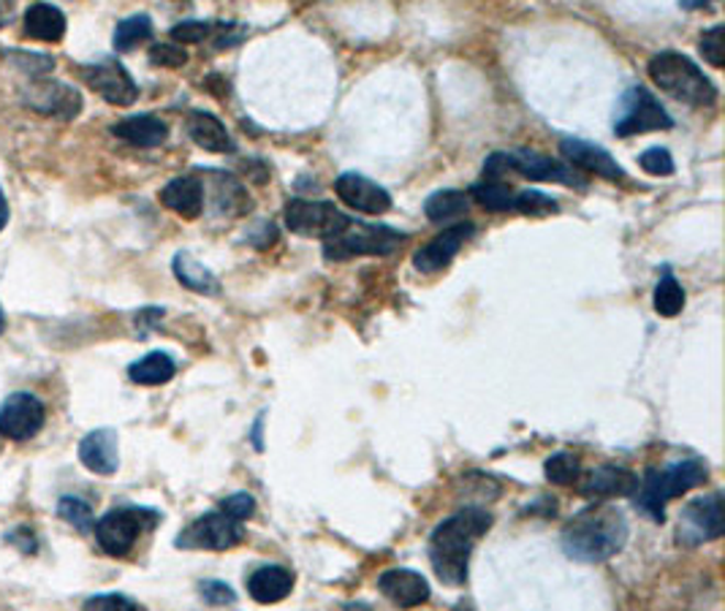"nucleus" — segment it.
<instances>
[{"instance_id":"nucleus-35","label":"nucleus","mask_w":725,"mask_h":611,"mask_svg":"<svg viewBox=\"0 0 725 611\" xmlns=\"http://www.w3.org/2000/svg\"><path fill=\"white\" fill-rule=\"evenodd\" d=\"M699 49L712 68H723L725 66V27L712 25L710 31L701 33Z\"/></svg>"},{"instance_id":"nucleus-12","label":"nucleus","mask_w":725,"mask_h":611,"mask_svg":"<svg viewBox=\"0 0 725 611\" xmlns=\"http://www.w3.org/2000/svg\"><path fill=\"white\" fill-rule=\"evenodd\" d=\"M79 74H83L87 88L96 90L112 107H131V103H136V82H133L129 68L120 60H114V57H103V60L92 63V66H83Z\"/></svg>"},{"instance_id":"nucleus-41","label":"nucleus","mask_w":725,"mask_h":611,"mask_svg":"<svg viewBox=\"0 0 725 611\" xmlns=\"http://www.w3.org/2000/svg\"><path fill=\"white\" fill-rule=\"evenodd\" d=\"M201 598H205L207 603H212V607H226V603H234L237 601V592L231 590L226 581H201Z\"/></svg>"},{"instance_id":"nucleus-17","label":"nucleus","mask_w":725,"mask_h":611,"mask_svg":"<svg viewBox=\"0 0 725 611\" xmlns=\"http://www.w3.org/2000/svg\"><path fill=\"white\" fill-rule=\"evenodd\" d=\"M378 590L399 609H414L429 601V581L408 568H392L378 579Z\"/></svg>"},{"instance_id":"nucleus-15","label":"nucleus","mask_w":725,"mask_h":611,"mask_svg":"<svg viewBox=\"0 0 725 611\" xmlns=\"http://www.w3.org/2000/svg\"><path fill=\"white\" fill-rule=\"evenodd\" d=\"M334 193L345 201L351 210L364 212V215H384L392 210V193L373 182L370 177L356 175V171H345L334 180Z\"/></svg>"},{"instance_id":"nucleus-21","label":"nucleus","mask_w":725,"mask_h":611,"mask_svg":"<svg viewBox=\"0 0 725 611\" xmlns=\"http://www.w3.org/2000/svg\"><path fill=\"white\" fill-rule=\"evenodd\" d=\"M639 489V476L625 468H614V465H603V468L593 470L587 481L579 487L584 498H628Z\"/></svg>"},{"instance_id":"nucleus-24","label":"nucleus","mask_w":725,"mask_h":611,"mask_svg":"<svg viewBox=\"0 0 725 611\" xmlns=\"http://www.w3.org/2000/svg\"><path fill=\"white\" fill-rule=\"evenodd\" d=\"M22 27H25V36L36 42L55 44L66 36V14L52 3H33L22 14Z\"/></svg>"},{"instance_id":"nucleus-45","label":"nucleus","mask_w":725,"mask_h":611,"mask_svg":"<svg viewBox=\"0 0 725 611\" xmlns=\"http://www.w3.org/2000/svg\"><path fill=\"white\" fill-rule=\"evenodd\" d=\"M6 330V315H3V310H0V334H3Z\"/></svg>"},{"instance_id":"nucleus-31","label":"nucleus","mask_w":725,"mask_h":611,"mask_svg":"<svg viewBox=\"0 0 725 611\" xmlns=\"http://www.w3.org/2000/svg\"><path fill=\"white\" fill-rule=\"evenodd\" d=\"M470 196L490 212H508L514 210V190L503 182H481L470 188Z\"/></svg>"},{"instance_id":"nucleus-43","label":"nucleus","mask_w":725,"mask_h":611,"mask_svg":"<svg viewBox=\"0 0 725 611\" xmlns=\"http://www.w3.org/2000/svg\"><path fill=\"white\" fill-rule=\"evenodd\" d=\"M11 16H14V5H11V3H0V27H3L6 22L11 20Z\"/></svg>"},{"instance_id":"nucleus-29","label":"nucleus","mask_w":725,"mask_h":611,"mask_svg":"<svg viewBox=\"0 0 725 611\" xmlns=\"http://www.w3.org/2000/svg\"><path fill=\"white\" fill-rule=\"evenodd\" d=\"M153 38V20L147 14H133L125 16L123 22H118L114 27V49L118 52H131L139 44L150 42Z\"/></svg>"},{"instance_id":"nucleus-5","label":"nucleus","mask_w":725,"mask_h":611,"mask_svg":"<svg viewBox=\"0 0 725 611\" xmlns=\"http://www.w3.org/2000/svg\"><path fill=\"white\" fill-rule=\"evenodd\" d=\"M405 234L394 232V229L373 226V223H356L351 221L334 240L323 242V256L329 262H345L353 256H388L403 245Z\"/></svg>"},{"instance_id":"nucleus-20","label":"nucleus","mask_w":725,"mask_h":611,"mask_svg":"<svg viewBox=\"0 0 725 611\" xmlns=\"http://www.w3.org/2000/svg\"><path fill=\"white\" fill-rule=\"evenodd\" d=\"M79 463L96 476H112L120 465L118 432L114 430H92L79 443Z\"/></svg>"},{"instance_id":"nucleus-40","label":"nucleus","mask_w":725,"mask_h":611,"mask_svg":"<svg viewBox=\"0 0 725 611\" xmlns=\"http://www.w3.org/2000/svg\"><path fill=\"white\" fill-rule=\"evenodd\" d=\"M85 611H142V607L131 598L109 592V596H92L90 601H85Z\"/></svg>"},{"instance_id":"nucleus-32","label":"nucleus","mask_w":725,"mask_h":611,"mask_svg":"<svg viewBox=\"0 0 725 611\" xmlns=\"http://www.w3.org/2000/svg\"><path fill=\"white\" fill-rule=\"evenodd\" d=\"M543 473L552 484H560V487H568V484H576L579 476H582V463H579L573 454H552L543 465Z\"/></svg>"},{"instance_id":"nucleus-38","label":"nucleus","mask_w":725,"mask_h":611,"mask_svg":"<svg viewBox=\"0 0 725 611\" xmlns=\"http://www.w3.org/2000/svg\"><path fill=\"white\" fill-rule=\"evenodd\" d=\"M220 511L229 514L231 519H237V522H245V519H251L253 514H256V500H253V495H248V492L229 495V498L220 503Z\"/></svg>"},{"instance_id":"nucleus-11","label":"nucleus","mask_w":725,"mask_h":611,"mask_svg":"<svg viewBox=\"0 0 725 611\" xmlns=\"http://www.w3.org/2000/svg\"><path fill=\"white\" fill-rule=\"evenodd\" d=\"M46 408L31 391H14L0 402V435L9 441H31L42 432Z\"/></svg>"},{"instance_id":"nucleus-44","label":"nucleus","mask_w":725,"mask_h":611,"mask_svg":"<svg viewBox=\"0 0 725 611\" xmlns=\"http://www.w3.org/2000/svg\"><path fill=\"white\" fill-rule=\"evenodd\" d=\"M340 611H373L367 607V603H345Z\"/></svg>"},{"instance_id":"nucleus-42","label":"nucleus","mask_w":725,"mask_h":611,"mask_svg":"<svg viewBox=\"0 0 725 611\" xmlns=\"http://www.w3.org/2000/svg\"><path fill=\"white\" fill-rule=\"evenodd\" d=\"M6 223H9V199H6L3 188H0V232L6 229Z\"/></svg>"},{"instance_id":"nucleus-8","label":"nucleus","mask_w":725,"mask_h":611,"mask_svg":"<svg viewBox=\"0 0 725 611\" xmlns=\"http://www.w3.org/2000/svg\"><path fill=\"white\" fill-rule=\"evenodd\" d=\"M674 125L671 114L666 112L663 103L658 101L649 90L630 88L619 101V114L614 120V134L617 136H639L647 131H666Z\"/></svg>"},{"instance_id":"nucleus-33","label":"nucleus","mask_w":725,"mask_h":611,"mask_svg":"<svg viewBox=\"0 0 725 611\" xmlns=\"http://www.w3.org/2000/svg\"><path fill=\"white\" fill-rule=\"evenodd\" d=\"M57 516L66 519L68 524H74V527L79 530V533H87V530H92V509L85 503L83 498H61V503H57Z\"/></svg>"},{"instance_id":"nucleus-16","label":"nucleus","mask_w":725,"mask_h":611,"mask_svg":"<svg viewBox=\"0 0 725 611\" xmlns=\"http://www.w3.org/2000/svg\"><path fill=\"white\" fill-rule=\"evenodd\" d=\"M473 223H457V226L443 229L435 240H429L425 247L414 253V267L425 275L440 273L454 262V256L462 251V245L473 236Z\"/></svg>"},{"instance_id":"nucleus-30","label":"nucleus","mask_w":725,"mask_h":611,"mask_svg":"<svg viewBox=\"0 0 725 611\" xmlns=\"http://www.w3.org/2000/svg\"><path fill=\"white\" fill-rule=\"evenodd\" d=\"M652 302H655V313L663 315V319H674V315H680L684 308V288L680 286V280H677L671 273H663V278H660L658 286H655Z\"/></svg>"},{"instance_id":"nucleus-19","label":"nucleus","mask_w":725,"mask_h":611,"mask_svg":"<svg viewBox=\"0 0 725 611\" xmlns=\"http://www.w3.org/2000/svg\"><path fill=\"white\" fill-rule=\"evenodd\" d=\"M560 153L571 160L573 166H579L582 171H590V175L603 177V180L619 182L625 177L623 166L612 158L603 147L597 144L582 142V140H562L560 142Z\"/></svg>"},{"instance_id":"nucleus-26","label":"nucleus","mask_w":725,"mask_h":611,"mask_svg":"<svg viewBox=\"0 0 725 611\" xmlns=\"http://www.w3.org/2000/svg\"><path fill=\"white\" fill-rule=\"evenodd\" d=\"M172 269H174V278L183 282L188 291H196V293H205V297H215V293L220 291V282L210 269L205 267L201 262H196L194 256H190L188 251L177 253L172 262Z\"/></svg>"},{"instance_id":"nucleus-25","label":"nucleus","mask_w":725,"mask_h":611,"mask_svg":"<svg viewBox=\"0 0 725 611\" xmlns=\"http://www.w3.org/2000/svg\"><path fill=\"white\" fill-rule=\"evenodd\" d=\"M185 129H188L190 140L199 144L201 149H207V153H234L237 149L226 125L210 112H190Z\"/></svg>"},{"instance_id":"nucleus-27","label":"nucleus","mask_w":725,"mask_h":611,"mask_svg":"<svg viewBox=\"0 0 725 611\" xmlns=\"http://www.w3.org/2000/svg\"><path fill=\"white\" fill-rule=\"evenodd\" d=\"M174 373H177V365H174L172 356L164 354V351H153V354L142 356V359L133 362L129 367V378L139 386L169 384Z\"/></svg>"},{"instance_id":"nucleus-22","label":"nucleus","mask_w":725,"mask_h":611,"mask_svg":"<svg viewBox=\"0 0 725 611\" xmlns=\"http://www.w3.org/2000/svg\"><path fill=\"white\" fill-rule=\"evenodd\" d=\"M294 590V574L286 568V565H264V568H256L248 579V592L256 603H281L292 596Z\"/></svg>"},{"instance_id":"nucleus-9","label":"nucleus","mask_w":725,"mask_h":611,"mask_svg":"<svg viewBox=\"0 0 725 611\" xmlns=\"http://www.w3.org/2000/svg\"><path fill=\"white\" fill-rule=\"evenodd\" d=\"M245 538V527L242 522L231 519L223 511H210V514L194 519L183 533L177 535L179 549H210L223 552L234 549Z\"/></svg>"},{"instance_id":"nucleus-36","label":"nucleus","mask_w":725,"mask_h":611,"mask_svg":"<svg viewBox=\"0 0 725 611\" xmlns=\"http://www.w3.org/2000/svg\"><path fill=\"white\" fill-rule=\"evenodd\" d=\"M639 166L647 171V175H655V177L674 175V158H671L669 149H663V147H649L647 153H641Z\"/></svg>"},{"instance_id":"nucleus-2","label":"nucleus","mask_w":725,"mask_h":611,"mask_svg":"<svg viewBox=\"0 0 725 611\" xmlns=\"http://www.w3.org/2000/svg\"><path fill=\"white\" fill-rule=\"evenodd\" d=\"M628 544V519L612 503H593L562 530V552L576 563H603Z\"/></svg>"},{"instance_id":"nucleus-13","label":"nucleus","mask_w":725,"mask_h":611,"mask_svg":"<svg viewBox=\"0 0 725 611\" xmlns=\"http://www.w3.org/2000/svg\"><path fill=\"white\" fill-rule=\"evenodd\" d=\"M25 103L33 112L46 114V118L74 120L83 112V93L66 82L39 77L25 88Z\"/></svg>"},{"instance_id":"nucleus-3","label":"nucleus","mask_w":725,"mask_h":611,"mask_svg":"<svg viewBox=\"0 0 725 611\" xmlns=\"http://www.w3.org/2000/svg\"><path fill=\"white\" fill-rule=\"evenodd\" d=\"M649 79L658 85L663 93H669L677 101L690 103V107L710 109L717 103V90L710 82V77H704L699 66L690 60L682 52H660L649 60L647 66Z\"/></svg>"},{"instance_id":"nucleus-7","label":"nucleus","mask_w":725,"mask_h":611,"mask_svg":"<svg viewBox=\"0 0 725 611\" xmlns=\"http://www.w3.org/2000/svg\"><path fill=\"white\" fill-rule=\"evenodd\" d=\"M283 221H286L288 232L329 242L351 223V218L340 212L332 201L292 199L283 210Z\"/></svg>"},{"instance_id":"nucleus-14","label":"nucleus","mask_w":725,"mask_h":611,"mask_svg":"<svg viewBox=\"0 0 725 611\" xmlns=\"http://www.w3.org/2000/svg\"><path fill=\"white\" fill-rule=\"evenodd\" d=\"M506 169L519 171L527 180H541V182H560L568 188H584L587 180L579 175L573 166L560 164V160L549 158V155L532 153V149H516V153H506Z\"/></svg>"},{"instance_id":"nucleus-39","label":"nucleus","mask_w":725,"mask_h":611,"mask_svg":"<svg viewBox=\"0 0 725 611\" xmlns=\"http://www.w3.org/2000/svg\"><path fill=\"white\" fill-rule=\"evenodd\" d=\"M210 33H212L210 22H196V20L179 22V25L172 27V38L177 44H199L205 42Z\"/></svg>"},{"instance_id":"nucleus-6","label":"nucleus","mask_w":725,"mask_h":611,"mask_svg":"<svg viewBox=\"0 0 725 611\" xmlns=\"http://www.w3.org/2000/svg\"><path fill=\"white\" fill-rule=\"evenodd\" d=\"M158 514L150 509H139V506H123V509H112L92 524L96 530V541L109 557H125L139 541L142 530L155 527Z\"/></svg>"},{"instance_id":"nucleus-4","label":"nucleus","mask_w":725,"mask_h":611,"mask_svg":"<svg viewBox=\"0 0 725 611\" xmlns=\"http://www.w3.org/2000/svg\"><path fill=\"white\" fill-rule=\"evenodd\" d=\"M706 476H710V468L695 457L682 459V463L669 465L663 470H649L644 481H639V489L634 492L636 509L644 511L649 519H655V522H663L666 503L682 498L684 492L704 484Z\"/></svg>"},{"instance_id":"nucleus-34","label":"nucleus","mask_w":725,"mask_h":611,"mask_svg":"<svg viewBox=\"0 0 725 611\" xmlns=\"http://www.w3.org/2000/svg\"><path fill=\"white\" fill-rule=\"evenodd\" d=\"M514 210H519L521 215H530V218L549 215V212H557V201L552 196L541 193V190H521V193H516L514 199Z\"/></svg>"},{"instance_id":"nucleus-18","label":"nucleus","mask_w":725,"mask_h":611,"mask_svg":"<svg viewBox=\"0 0 725 611\" xmlns=\"http://www.w3.org/2000/svg\"><path fill=\"white\" fill-rule=\"evenodd\" d=\"M205 182L194 175H183L174 177L172 182H166L164 190H161V204L166 210H172L174 215L185 218V221H196V218L205 212Z\"/></svg>"},{"instance_id":"nucleus-10","label":"nucleus","mask_w":725,"mask_h":611,"mask_svg":"<svg viewBox=\"0 0 725 611\" xmlns=\"http://www.w3.org/2000/svg\"><path fill=\"white\" fill-rule=\"evenodd\" d=\"M725 530L723 495H706V498L690 500L680 514L677 541L682 546H699L704 541H717Z\"/></svg>"},{"instance_id":"nucleus-1","label":"nucleus","mask_w":725,"mask_h":611,"mask_svg":"<svg viewBox=\"0 0 725 611\" xmlns=\"http://www.w3.org/2000/svg\"><path fill=\"white\" fill-rule=\"evenodd\" d=\"M492 527V514H486L479 506L457 511L446 522L435 527L429 538V560L440 581L451 587H460L468 581V563L475 549V541L486 535Z\"/></svg>"},{"instance_id":"nucleus-23","label":"nucleus","mask_w":725,"mask_h":611,"mask_svg":"<svg viewBox=\"0 0 725 611\" xmlns=\"http://www.w3.org/2000/svg\"><path fill=\"white\" fill-rule=\"evenodd\" d=\"M118 140L133 144V147H161L169 136V125L155 114H133V118L120 120L112 129Z\"/></svg>"},{"instance_id":"nucleus-28","label":"nucleus","mask_w":725,"mask_h":611,"mask_svg":"<svg viewBox=\"0 0 725 611\" xmlns=\"http://www.w3.org/2000/svg\"><path fill=\"white\" fill-rule=\"evenodd\" d=\"M468 212V196L462 190H438L427 199L425 215L432 223L451 221V218H462Z\"/></svg>"},{"instance_id":"nucleus-37","label":"nucleus","mask_w":725,"mask_h":611,"mask_svg":"<svg viewBox=\"0 0 725 611\" xmlns=\"http://www.w3.org/2000/svg\"><path fill=\"white\" fill-rule=\"evenodd\" d=\"M150 63L161 68H183L188 63V52L179 44H153L150 47Z\"/></svg>"}]
</instances>
